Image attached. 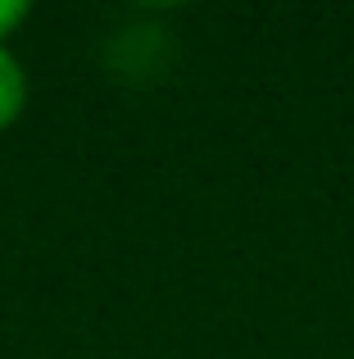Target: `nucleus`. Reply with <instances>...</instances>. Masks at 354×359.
<instances>
[{"label": "nucleus", "instance_id": "nucleus-1", "mask_svg": "<svg viewBox=\"0 0 354 359\" xmlns=\"http://www.w3.org/2000/svg\"><path fill=\"white\" fill-rule=\"evenodd\" d=\"M23 105H27V73L18 55L0 46V132L23 114Z\"/></svg>", "mask_w": 354, "mask_h": 359}, {"label": "nucleus", "instance_id": "nucleus-2", "mask_svg": "<svg viewBox=\"0 0 354 359\" xmlns=\"http://www.w3.org/2000/svg\"><path fill=\"white\" fill-rule=\"evenodd\" d=\"M23 18H27V5H23V0H0V41H5V36L23 23Z\"/></svg>", "mask_w": 354, "mask_h": 359}]
</instances>
